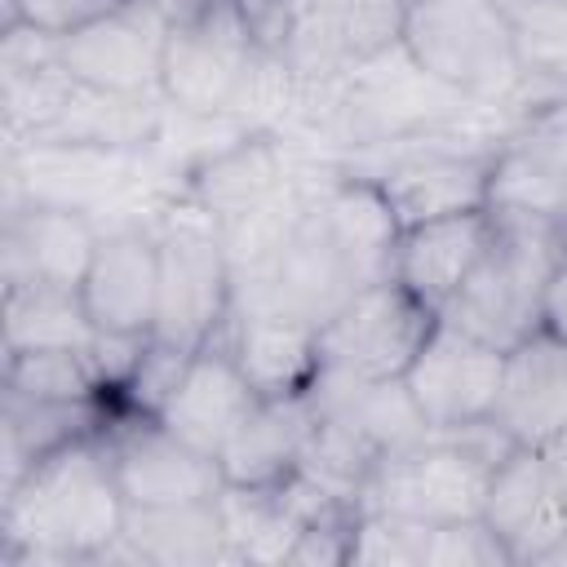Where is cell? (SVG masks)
<instances>
[{
  "instance_id": "ac0fdd59",
  "label": "cell",
  "mask_w": 567,
  "mask_h": 567,
  "mask_svg": "<svg viewBox=\"0 0 567 567\" xmlns=\"http://www.w3.org/2000/svg\"><path fill=\"white\" fill-rule=\"evenodd\" d=\"M514 563H536L567 532V501L558 496L536 447H509L492 470L483 514H478Z\"/></svg>"
},
{
  "instance_id": "cb8c5ba5",
  "label": "cell",
  "mask_w": 567,
  "mask_h": 567,
  "mask_svg": "<svg viewBox=\"0 0 567 567\" xmlns=\"http://www.w3.org/2000/svg\"><path fill=\"white\" fill-rule=\"evenodd\" d=\"M97 337L75 288L18 284L4 288V354L18 350H89Z\"/></svg>"
},
{
  "instance_id": "2e32d148",
  "label": "cell",
  "mask_w": 567,
  "mask_h": 567,
  "mask_svg": "<svg viewBox=\"0 0 567 567\" xmlns=\"http://www.w3.org/2000/svg\"><path fill=\"white\" fill-rule=\"evenodd\" d=\"M492 244V208H470L434 221L403 226L394 239L390 275L434 315L452 306V297L465 288L474 266L483 261Z\"/></svg>"
},
{
  "instance_id": "484cf974",
  "label": "cell",
  "mask_w": 567,
  "mask_h": 567,
  "mask_svg": "<svg viewBox=\"0 0 567 567\" xmlns=\"http://www.w3.org/2000/svg\"><path fill=\"white\" fill-rule=\"evenodd\" d=\"M430 523L390 514V509H359L350 532V563L368 567H425Z\"/></svg>"
},
{
  "instance_id": "9c48e42d",
  "label": "cell",
  "mask_w": 567,
  "mask_h": 567,
  "mask_svg": "<svg viewBox=\"0 0 567 567\" xmlns=\"http://www.w3.org/2000/svg\"><path fill=\"white\" fill-rule=\"evenodd\" d=\"M102 439H106L124 505H177V501L217 496L226 487L217 456L182 443L151 412L115 408L111 421L102 425Z\"/></svg>"
},
{
  "instance_id": "603a6c76",
  "label": "cell",
  "mask_w": 567,
  "mask_h": 567,
  "mask_svg": "<svg viewBox=\"0 0 567 567\" xmlns=\"http://www.w3.org/2000/svg\"><path fill=\"white\" fill-rule=\"evenodd\" d=\"M111 403H44L22 399L4 390V416H0V492L13 487L40 456L58 452L62 443L93 434L111 421Z\"/></svg>"
},
{
  "instance_id": "52a82bcc",
  "label": "cell",
  "mask_w": 567,
  "mask_h": 567,
  "mask_svg": "<svg viewBox=\"0 0 567 567\" xmlns=\"http://www.w3.org/2000/svg\"><path fill=\"white\" fill-rule=\"evenodd\" d=\"M434 319L439 315L425 310L394 275L372 279L328 323H319V359L323 368L363 381L403 377Z\"/></svg>"
},
{
  "instance_id": "4dcf8cb0",
  "label": "cell",
  "mask_w": 567,
  "mask_h": 567,
  "mask_svg": "<svg viewBox=\"0 0 567 567\" xmlns=\"http://www.w3.org/2000/svg\"><path fill=\"white\" fill-rule=\"evenodd\" d=\"M235 4H244V9H248V4H266V0H235Z\"/></svg>"
},
{
  "instance_id": "8fae6325",
  "label": "cell",
  "mask_w": 567,
  "mask_h": 567,
  "mask_svg": "<svg viewBox=\"0 0 567 567\" xmlns=\"http://www.w3.org/2000/svg\"><path fill=\"white\" fill-rule=\"evenodd\" d=\"M80 301L97 332L155 337L159 310V244L151 213L102 226L97 252L80 284Z\"/></svg>"
},
{
  "instance_id": "4316f807",
  "label": "cell",
  "mask_w": 567,
  "mask_h": 567,
  "mask_svg": "<svg viewBox=\"0 0 567 567\" xmlns=\"http://www.w3.org/2000/svg\"><path fill=\"white\" fill-rule=\"evenodd\" d=\"M509 549L483 518H456L439 523L430 532L425 567H509Z\"/></svg>"
},
{
  "instance_id": "d4e9b609",
  "label": "cell",
  "mask_w": 567,
  "mask_h": 567,
  "mask_svg": "<svg viewBox=\"0 0 567 567\" xmlns=\"http://www.w3.org/2000/svg\"><path fill=\"white\" fill-rule=\"evenodd\" d=\"M4 390L44 403H106V390L84 350H18L4 354Z\"/></svg>"
},
{
  "instance_id": "7a4b0ae2",
  "label": "cell",
  "mask_w": 567,
  "mask_h": 567,
  "mask_svg": "<svg viewBox=\"0 0 567 567\" xmlns=\"http://www.w3.org/2000/svg\"><path fill=\"white\" fill-rule=\"evenodd\" d=\"M399 44L416 71L474 106H509L527 89L518 27L496 0H412Z\"/></svg>"
},
{
  "instance_id": "6da1fadb",
  "label": "cell",
  "mask_w": 567,
  "mask_h": 567,
  "mask_svg": "<svg viewBox=\"0 0 567 567\" xmlns=\"http://www.w3.org/2000/svg\"><path fill=\"white\" fill-rule=\"evenodd\" d=\"M124 509L102 430L80 434L0 492L4 563H93L124 532Z\"/></svg>"
},
{
  "instance_id": "9a60e30c",
  "label": "cell",
  "mask_w": 567,
  "mask_h": 567,
  "mask_svg": "<svg viewBox=\"0 0 567 567\" xmlns=\"http://www.w3.org/2000/svg\"><path fill=\"white\" fill-rule=\"evenodd\" d=\"M292 177L297 164L288 137L270 128H244L239 137L221 142L208 159H199L177 195H190L204 213L217 217V226H230L275 204L292 186Z\"/></svg>"
},
{
  "instance_id": "ffe728a7",
  "label": "cell",
  "mask_w": 567,
  "mask_h": 567,
  "mask_svg": "<svg viewBox=\"0 0 567 567\" xmlns=\"http://www.w3.org/2000/svg\"><path fill=\"white\" fill-rule=\"evenodd\" d=\"M235 363L252 381L261 399L275 394H301L315 385L323 359H319V328L292 315L270 310H239L221 328Z\"/></svg>"
},
{
  "instance_id": "3957f363",
  "label": "cell",
  "mask_w": 567,
  "mask_h": 567,
  "mask_svg": "<svg viewBox=\"0 0 567 567\" xmlns=\"http://www.w3.org/2000/svg\"><path fill=\"white\" fill-rule=\"evenodd\" d=\"M514 443L492 425H461V430H430L425 439L390 452L363 483L359 509H390L416 523H456L478 518L492 470Z\"/></svg>"
},
{
  "instance_id": "d6986e66",
  "label": "cell",
  "mask_w": 567,
  "mask_h": 567,
  "mask_svg": "<svg viewBox=\"0 0 567 567\" xmlns=\"http://www.w3.org/2000/svg\"><path fill=\"white\" fill-rule=\"evenodd\" d=\"M315 425H319V408H315L310 390L261 399L217 456L226 483H235V487L288 483L315 439Z\"/></svg>"
},
{
  "instance_id": "277c9868",
  "label": "cell",
  "mask_w": 567,
  "mask_h": 567,
  "mask_svg": "<svg viewBox=\"0 0 567 567\" xmlns=\"http://www.w3.org/2000/svg\"><path fill=\"white\" fill-rule=\"evenodd\" d=\"M567 248V226L549 217L492 213V244L465 288L452 297L443 319L483 337L496 350H514L540 332V297L558 252Z\"/></svg>"
},
{
  "instance_id": "ba28073f",
  "label": "cell",
  "mask_w": 567,
  "mask_h": 567,
  "mask_svg": "<svg viewBox=\"0 0 567 567\" xmlns=\"http://www.w3.org/2000/svg\"><path fill=\"white\" fill-rule=\"evenodd\" d=\"M501 368H505V350L487 346L483 337L439 315L421 350L412 354L403 385L430 430H461V425L492 421Z\"/></svg>"
},
{
  "instance_id": "30bf717a",
  "label": "cell",
  "mask_w": 567,
  "mask_h": 567,
  "mask_svg": "<svg viewBox=\"0 0 567 567\" xmlns=\"http://www.w3.org/2000/svg\"><path fill=\"white\" fill-rule=\"evenodd\" d=\"M168 18L151 0H124L84 27L62 35L66 71L106 93H164V49H168Z\"/></svg>"
},
{
  "instance_id": "83f0119b",
  "label": "cell",
  "mask_w": 567,
  "mask_h": 567,
  "mask_svg": "<svg viewBox=\"0 0 567 567\" xmlns=\"http://www.w3.org/2000/svg\"><path fill=\"white\" fill-rule=\"evenodd\" d=\"M540 328L554 332L558 341H567V248L558 252V261L549 270V284L540 297Z\"/></svg>"
},
{
  "instance_id": "f1b7e54d",
  "label": "cell",
  "mask_w": 567,
  "mask_h": 567,
  "mask_svg": "<svg viewBox=\"0 0 567 567\" xmlns=\"http://www.w3.org/2000/svg\"><path fill=\"white\" fill-rule=\"evenodd\" d=\"M536 452H540V461H545V470H549V478H554L558 496L567 501V430H563V434H554L549 443H540Z\"/></svg>"
},
{
  "instance_id": "5b68a950",
  "label": "cell",
  "mask_w": 567,
  "mask_h": 567,
  "mask_svg": "<svg viewBox=\"0 0 567 567\" xmlns=\"http://www.w3.org/2000/svg\"><path fill=\"white\" fill-rule=\"evenodd\" d=\"M159 244V310L155 341L199 350L213 341L235 310V270L213 213L190 195H164L151 208Z\"/></svg>"
},
{
  "instance_id": "f546056e",
  "label": "cell",
  "mask_w": 567,
  "mask_h": 567,
  "mask_svg": "<svg viewBox=\"0 0 567 567\" xmlns=\"http://www.w3.org/2000/svg\"><path fill=\"white\" fill-rule=\"evenodd\" d=\"M164 18H168V27H182V22H195L213 0H151Z\"/></svg>"
},
{
  "instance_id": "7402d4cb",
  "label": "cell",
  "mask_w": 567,
  "mask_h": 567,
  "mask_svg": "<svg viewBox=\"0 0 567 567\" xmlns=\"http://www.w3.org/2000/svg\"><path fill=\"white\" fill-rule=\"evenodd\" d=\"M487 208L492 213L549 217V221L567 226V155L540 128L509 137L505 146L492 151Z\"/></svg>"
},
{
  "instance_id": "4fadbf2b",
  "label": "cell",
  "mask_w": 567,
  "mask_h": 567,
  "mask_svg": "<svg viewBox=\"0 0 567 567\" xmlns=\"http://www.w3.org/2000/svg\"><path fill=\"white\" fill-rule=\"evenodd\" d=\"M102 221L80 208L58 204H13L4 208L0 230V284H49V288H75L89 275V261L97 252Z\"/></svg>"
},
{
  "instance_id": "8992f818",
  "label": "cell",
  "mask_w": 567,
  "mask_h": 567,
  "mask_svg": "<svg viewBox=\"0 0 567 567\" xmlns=\"http://www.w3.org/2000/svg\"><path fill=\"white\" fill-rule=\"evenodd\" d=\"M257 66L261 44L252 35L248 13L235 0H213L195 22L168 31L159 89L177 111L244 124Z\"/></svg>"
},
{
  "instance_id": "5bb4252c",
  "label": "cell",
  "mask_w": 567,
  "mask_h": 567,
  "mask_svg": "<svg viewBox=\"0 0 567 567\" xmlns=\"http://www.w3.org/2000/svg\"><path fill=\"white\" fill-rule=\"evenodd\" d=\"M492 151H452V146H412L377 164L368 177L381 186L399 230L470 208H487ZM359 173V168H354Z\"/></svg>"
},
{
  "instance_id": "e0dca14e",
  "label": "cell",
  "mask_w": 567,
  "mask_h": 567,
  "mask_svg": "<svg viewBox=\"0 0 567 567\" xmlns=\"http://www.w3.org/2000/svg\"><path fill=\"white\" fill-rule=\"evenodd\" d=\"M492 425L518 447H540L567 430V341L540 328L505 350Z\"/></svg>"
},
{
  "instance_id": "7c38bea8",
  "label": "cell",
  "mask_w": 567,
  "mask_h": 567,
  "mask_svg": "<svg viewBox=\"0 0 567 567\" xmlns=\"http://www.w3.org/2000/svg\"><path fill=\"white\" fill-rule=\"evenodd\" d=\"M257 403H261V394L252 390V381L235 363L226 337L217 332L213 341L190 350L173 390L164 394V403L151 416H159V425H168L182 443H190L208 456H221V447L235 439V430L248 421V412Z\"/></svg>"
},
{
  "instance_id": "44dd1931",
  "label": "cell",
  "mask_w": 567,
  "mask_h": 567,
  "mask_svg": "<svg viewBox=\"0 0 567 567\" xmlns=\"http://www.w3.org/2000/svg\"><path fill=\"white\" fill-rule=\"evenodd\" d=\"M124 536L146 567H213L230 563L226 518L217 496L177 501V505H128Z\"/></svg>"
}]
</instances>
